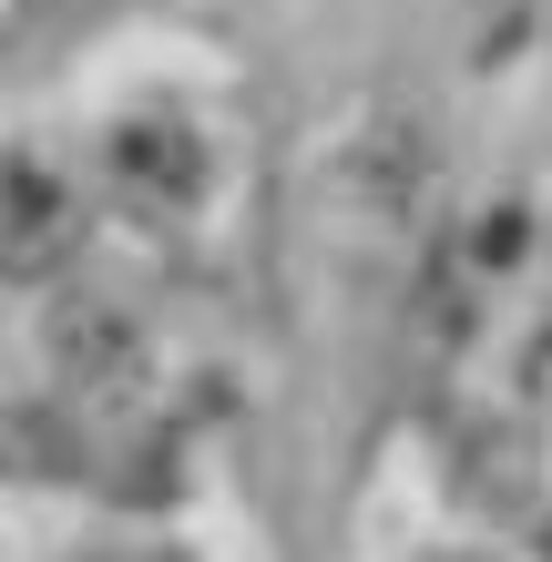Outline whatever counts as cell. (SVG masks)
I'll return each instance as SVG.
<instances>
[{
  "instance_id": "2",
  "label": "cell",
  "mask_w": 552,
  "mask_h": 562,
  "mask_svg": "<svg viewBox=\"0 0 552 562\" xmlns=\"http://www.w3.org/2000/svg\"><path fill=\"white\" fill-rule=\"evenodd\" d=\"M52 358L72 379H123V369H134V327H123L113 307H61L52 317Z\"/></svg>"
},
{
  "instance_id": "3",
  "label": "cell",
  "mask_w": 552,
  "mask_h": 562,
  "mask_svg": "<svg viewBox=\"0 0 552 562\" xmlns=\"http://www.w3.org/2000/svg\"><path fill=\"white\" fill-rule=\"evenodd\" d=\"M123 175H165V194H184L194 184V144L174 123H134V134H123Z\"/></svg>"
},
{
  "instance_id": "1",
  "label": "cell",
  "mask_w": 552,
  "mask_h": 562,
  "mask_svg": "<svg viewBox=\"0 0 552 562\" xmlns=\"http://www.w3.org/2000/svg\"><path fill=\"white\" fill-rule=\"evenodd\" d=\"M72 246V184L31 154H0V277H42Z\"/></svg>"
}]
</instances>
